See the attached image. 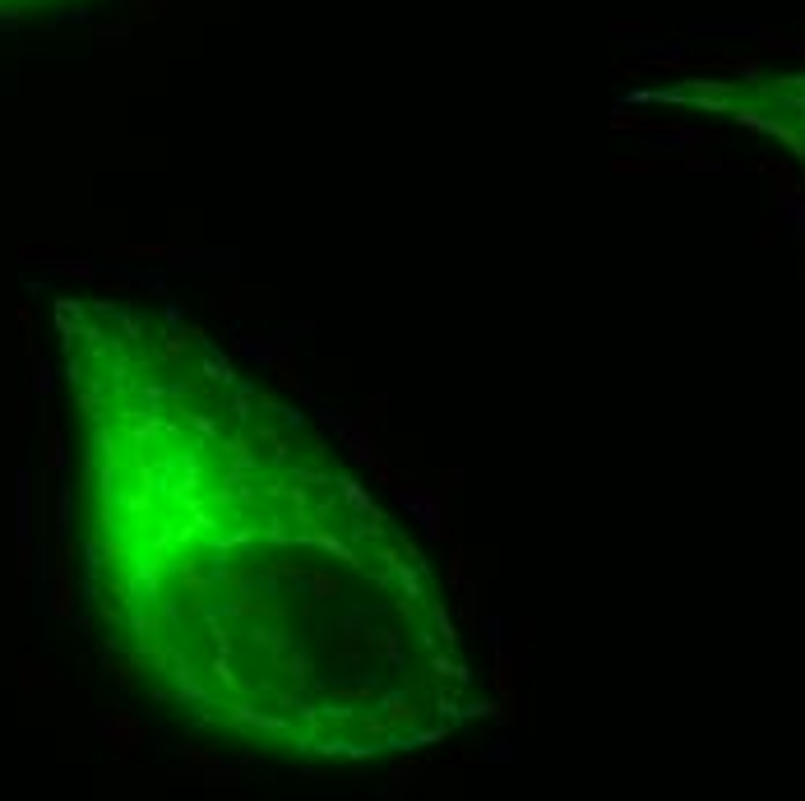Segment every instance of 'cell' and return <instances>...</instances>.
<instances>
[{
    "instance_id": "cell-1",
    "label": "cell",
    "mask_w": 805,
    "mask_h": 801,
    "mask_svg": "<svg viewBox=\"0 0 805 801\" xmlns=\"http://www.w3.org/2000/svg\"><path fill=\"white\" fill-rule=\"evenodd\" d=\"M84 579L157 704L287 760H385L486 713L426 551L292 403L186 315L51 301Z\"/></svg>"
},
{
    "instance_id": "cell-2",
    "label": "cell",
    "mask_w": 805,
    "mask_h": 801,
    "mask_svg": "<svg viewBox=\"0 0 805 801\" xmlns=\"http://www.w3.org/2000/svg\"><path fill=\"white\" fill-rule=\"evenodd\" d=\"M79 0H0V23H23V19H42V14L70 10Z\"/></svg>"
}]
</instances>
